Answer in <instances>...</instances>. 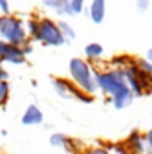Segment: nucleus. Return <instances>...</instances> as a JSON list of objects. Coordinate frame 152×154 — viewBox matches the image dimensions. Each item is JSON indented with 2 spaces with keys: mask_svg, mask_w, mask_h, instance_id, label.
Segmentation results:
<instances>
[{
  "mask_svg": "<svg viewBox=\"0 0 152 154\" xmlns=\"http://www.w3.org/2000/svg\"><path fill=\"white\" fill-rule=\"evenodd\" d=\"M95 82H97V88L104 95H108L114 109H123V108L131 106L134 95L129 90L122 70H118V68L104 70V72L95 70Z\"/></svg>",
  "mask_w": 152,
  "mask_h": 154,
  "instance_id": "nucleus-1",
  "label": "nucleus"
},
{
  "mask_svg": "<svg viewBox=\"0 0 152 154\" xmlns=\"http://www.w3.org/2000/svg\"><path fill=\"white\" fill-rule=\"evenodd\" d=\"M68 72H70V81L75 84L77 88L88 95H95L99 91L97 82H95V70L86 63L82 57H72L68 63Z\"/></svg>",
  "mask_w": 152,
  "mask_h": 154,
  "instance_id": "nucleus-2",
  "label": "nucleus"
},
{
  "mask_svg": "<svg viewBox=\"0 0 152 154\" xmlns=\"http://www.w3.org/2000/svg\"><path fill=\"white\" fill-rule=\"evenodd\" d=\"M0 39L13 47H23L29 36L25 31V22L20 16H2L0 18Z\"/></svg>",
  "mask_w": 152,
  "mask_h": 154,
  "instance_id": "nucleus-3",
  "label": "nucleus"
},
{
  "mask_svg": "<svg viewBox=\"0 0 152 154\" xmlns=\"http://www.w3.org/2000/svg\"><path fill=\"white\" fill-rule=\"evenodd\" d=\"M38 41H41L47 47H61L66 39L61 34V31L57 27V22H54L52 18H41L39 20Z\"/></svg>",
  "mask_w": 152,
  "mask_h": 154,
  "instance_id": "nucleus-4",
  "label": "nucleus"
},
{
  "mask_svg": "<svg viewBox=\"0 0 152 154\" xmlns=\"http://www.w3.org/2000/svg\"><path fill=\"white\" fill-rule=\"evenodd\" d=\"M52 86L56 93L63 99H75V93L79 91V88L70 79H63V77H52Z\"/></svg>",
  "mask_w": 152,
  "mask_h": 154,
  "instance_id": "nucleus-5",
  "label": "nucleus"
},
{
  "mask_svg": "<svg viewBox=\"0 0 152 154\" xmlns=\"http://www.w3.org/2000/svg\"><path fill=\"white\" fill-rule=\"evenodd\" d=\"M123 145L132 154H145V136L140 131H131L129 136L125 138Z\"/></svg>",
  "mask_w": 152,
  "mask_h": 154,
  "instance_id": "nucleus-6",
  "label": "nucleus"
},
{
  "mask_svg": "<svg viewBox=\"0 0 152 154\" xmlns=\"http://www.w3.org/2000/svg\"><path fill=\"white\" fill-rule=\"evenodd\" d=\"M25 54L22 50V47H13V45H7L4 56L0 57V63H11V65H23L25 63Z\"/></svg>",
  "mask_w": 152,
  "mask_h": 154,
  "instance_id": "nucleus-7",
  "label": "nucleus"
},
{
  "mask_svg": "<svg viewBox=\"0 0 152 154\" xmlns=\"http://www.w3.org/2000/svg\"><path fill=\"white\" fill-rule=\"evenodd\" d=\"M88 14L95 25H100L106 18V0H91V5L88 9Z\"/></svg>",
  "mask_w": 152,
  "mask_h": 154,
  "instance_id": "nucleus-8",
  "label": "nucleus"
},
{
  "mask_svg": "<svg viewBox=\"0 0 152 154\" xmlns=\"http://www.w3.org/2000/svg\"><path fill=\"white\" fill-rule=\"evenodd\" d=\"M22 124L23 125H39L43 124V113L36 104H29L27 109L23 111V116H22Z\"/></svg>",
  "mask_w": 152,
  "mask_h": 154,
  "instance_id": "nucleus-9",
  "label": "nucleus"
},
{
  "mask_svg": "<svg viewBox=\"0 0 152 154\" xmlns=\"http://www.w3.org/2000/svg\"><path fill=\"white\" fill-rule=\"evenodd\" d=\"M48 142H50V145L56 147V149H63V151H68V152L74 151V142L68 140V136L63 134V133H52Z\"/></svg>",
  "mask_w": 152,
  "mask_h": 154,
  "instance_id": "nucleus-10",
  "label": "nucleus"
},
{
  "mask_svg": "<svg viewBox=\"0 0 152 154\" xmlns=\"http://www.w3.org/2000/svg\"><path fill=\"white\" fill-rule=\"evenodd\" d=\"M84 54L88 59H100L104 54V47L100 43H88L84 47Z\"/></svg>",
  "mask_w": 152,
  "mask_h": 154,
  "instance_id": "nucleus-11",
  "label": "nucleus"
},
{
  "mask_svg": "<svg viewBox=\"0 0 152 154\" xmlns=\"http://www.w3.org/2000/svg\"><path fill=\"white\" fill-rule=\"evenodd\" d=\"M132 63H134V59H132L131 56H125V54L114 56L113 59H111V66H113V68H118V70H123L125 66H129V65H132Z\"/></svg>",
  "mask_w": 152,
  "mask_h": 154,
  "instance_id": "nucleus-12",
  "label": "nucleus"
},
{
  "mask_svg": "<svg viewBox=\"0 0 152 154\" xmlns=\"http://www.w3.org/2000/svg\"><path fill=\"white\" fill-rule=\"evenodd\" d=\"M25 31H27V36H31L32 39H38L39 20H36V18H29V20L25 22Z\"/></svg>",
  "mask_w": 152,
  "mask_h": 154,
  "instance_id": "nucleus-13",
  "label": "nucleus"
},
{
  "mask_svg": "<svg viewBox=\"0 0 152 154\" xmlns=\"http://www.w3.org/2000/svg\"><path fill=\"white\" fill-rule=\"evenodd\" d=\"M57 27H59L61 34L65 36V39H75V31H74V27H72L68 22H65V20H57Z\"/></svg>",
  "mask_w": 152,
  "mask_h": 154,
  "instance_id": "nucleus-14",
  "label": "nucleus"
},
{
  "mask_svg": "<svg viewBox=\"0 0 152 154\" xmlns=\"http://www.w3.org/2000/svg\"><path fill=\"white\" fill-rule=\"evenodd\" d=\"M108 151H109V154H132L125 145H123V142H116V143L108 145Z\"/></svg>",
  "mask_w": 152,
  "mask_h": 154,
  "instance_id": "nucleus-15",
  "label": "nucleus"
},
{
  "mask_svg": "<svg viewBox=\"0 0 152 154\" xmlns=\"http://www.w3.org/2000/svg\"><path fill=\"white\" fill-rule=\"evenodd\" d=\"M136 65L147 77H152V63L149 59H136Z\"/></svg>",
  "mask_w": 152,
  "mask_h": 154,
  "instance_id": "nucleus-16",
  "label": "nucleus"
},
{
  "mask_svg": "<svg viewBox=\"0 0 152 154\" xmlns=\"http://www.w3.org/2000/svg\"><path fill=\"white\" fill-rule=\"evenodd\" d=\"M9 99V84L7 81H0V108L7 102Z\"/></svg>",
  "mask_w": 152,
  "mask_h": 154,
  "instance_id": "nucleus-17",
  "label": "nucleus"
},
{
  "mask_svg": "<svg viewBox=\"0 0 152 154\" xmlns=\"http://www.w3.org/2000/svg\"><path fill=\"white\" fill-rule=\"evenodd\" d=\"M70 9H72L74 16L84 13V9H86V7H84V0H70Z\"/></svg>",
  "mask_w": 152,
  "mask_h": 154,
  "instance_id": "nucleus-18",
  "label": "nucleus"
},
{
  "mask_svg": "<svg viewBox=\"0 0 152 154\" xmlns=\"http://www.w3.org/2000/svg\"><path fill=\"white\" fill-rule=\"evenodd\" d=\"M75 100L79 102H84V104H91L93 102V95H88V93H84V91H77L75 93Z\"/></svg>",
  "mask_w": 152,
  "mask_h": 154,
  "instance_id": "nucleus-19",
  "label": "nucleus"
},
{
  "mask_svg": "<svg viewBox=\"0 0 152 154\" xmlns=\"http://www.w3.org/2000/svg\"><path fill=\"white\" fill-rule=\"evenodd\" d=\"M149 7H150V0H136V9L140 13L149 11Z\"/></svg>",
  "mask_w": 152,
  "mask_h": 154,
  "instance_id": "nucleus-20",
  "label": "nucleus"
},
{
  "mask_svg": "<svg viewBox=\"0 0 152 154\" xmlns=\"http://www.w3.org/2000/svg\"><path fill=\"white\" fill-rule=\"evenodd\" d=\"M0 14L2 16H9L11 14V7H9L7 0H0Z\"/></svg>",
  "mask_w": 152,
  "mask_h": 154,
  "instance_id": "nucleus-21",
  "label": "nucleus"
},
{
  "mask_svg": "<svg viewBox=\"0 0 152 154\" xmlns=\"http://www.w3.org/2000/svg\"><path fill=\"white\" fill-rule=\"evenodd\" d=\"M84 154H109V151L100 145V147H91V149H88Z\"/></svg>",
  "mask_w": 152,
  "mask_h": 154,
  "instance_id": "nucleus-22",
  "label": "nucleus"
},
{
  "mask_svg": "<svg viewBox=\"0 0 152 154\" xmlns=\"http://www.w3.org/2000/svg\"><path fill=\"white\" fill-rule=\"evenodd\" d=\"M145 154H152V134H145Z\"/></svg>",
  "mask_w": 152,
  "mask_h": 154,
  "instance_id": "nucleus-23",
  "label": "nucleus"
},
{
  "mask_svg": "<svg viewBox=\"0 0 152 154\" xmlns=\"http://www.w3.org/2000/svg\"><path fill=\"white\" fill-rule=\"evenodd\" d=\"M22 50H23V54H25V57H27V56H29V54L32 52V45H31V43L27 41V43H25V45L22 47Z\"/></svg>",
  "mask_w": 152,
  "mask_h": 154,
  "instance_id": "nucleus-24",
  "label": "nucleus"
},
{
  "mask_svg": "<svg viewBox=\"0 0 152 154\" xmlns=\"http://www.w3.org/2000/svg\"><path fill=\"white\" fill-rule=\"evenodd\" d=\"M7 77H9V74L2 68V63H0V81H7Z\"/></svg>",
  "mask_w": 152,
  "mask_h": 154,
  "instance_id": "nucleus-25",
  "label": "nucleus"
},
{
  "mask_svg": "<svg viewBox=\"0 0 152 154\" xmlns=\"http://www.w3.org/2000/svg\"><path fill=\"white\" fill-rule=\"evenodd\" d=\"M54 2H56V0H41V4H43L45 7H48V9L54 7Z\"/></svg>",
  "mask_w": 152,
  "mask_h": 154,
  "instance_id": "nucleus-26",
  "label": "nucleus"
},
{
  "mask_svg": "<svg viewBox=\"0 0 152 154\" xmlns=\"http://www.w3.org/2000/svg\"><path fill=\"white\" fill-rule=\"evenodd\" d=\"M5 48H7V43H5V41H2V39H0V57H2V56H4V52H5Z\"/></svg>",
  "mask_w": 152,
  "mask_h": 154,
  "instance_id": "nucleus-27",
  "label": "nucleus"
},
{
  "mask_svg": "<svg viewBox=\"0 0 152 154\" xmlns=\"http://www.w3.org/2000/svg\"><path fill=\"white\" fill-rule=\"evenodd\" d=\"M147 59L152 63V48H149V52H147Z\"/></svg>",
  "mask_w": 152,
  "mask_h": 154,
  "instance_id": "nucleus-28",
  "label": "nucleus"
},
{
  "mask_svg": "<svg viewBox=\"0 0 152 154\" xmlns=\"http://www.w3.org/2000/svg\"><path fill=\"white\" fill-rule=\"evenodd\" d=\"M149 133H150V134H152V129H150V131H149Z\"/></svg>",
  "mask_w": 152,
  "mask_h": 154,
  "instance_id": "nucleus-29",
  "label": "nucleus"
},
{
  "mask_svg": "<svg viewBox=\"0 0 152 154\" xmlns=\"http://www.w3.org/2000/svg\"><path fill=\"white\" fill-rule=\"evenodd\" d=\"M0 18H2V14H0Z\"/></svg>",
  "mask_w": 152,
  "mask_h": 154,
  "instance_id": "nucleus-30",
  "label": "nucleus"
}]
</instances>
